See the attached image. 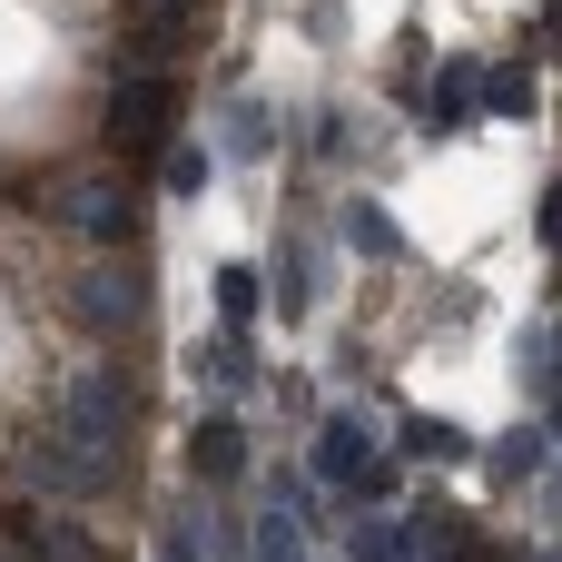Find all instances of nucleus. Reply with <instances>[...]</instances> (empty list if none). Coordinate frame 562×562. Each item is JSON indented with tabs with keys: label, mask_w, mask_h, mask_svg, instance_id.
<instances>
[{
	"label": "nucleus",
	"mask_w": 562,
	"mask_h": 562,
	"mask_svg": "<svg viewBox=\"0 0 562 562\" xmlns=\"http://www.w3.org/2000/svg\"><path fill=\"white\" fill-rule=\"evenodd\" d=\"M49 435L79 445V454H99V464H119L128 435H138V385H128L119 366H79L69 395H59V415H49Z\"/></svg>",
	"instance_id": "obj_1"
},
{
	"label": "nucleus",
	"mask_w": 562,
	"mask_h": 562,
	"mask_svg": "<svg viewBox=\"0 0 562 562\" xmlns=\"http://www.w3.org/2000/svg\"><path fill=\"white\" fill-rule=\"evenodd\" d=\"M40 198H49V217H59L69 237H99V247H128V237H138V188H128V178H99V168H59Z\"/></svg>",
	"instance_id": "obj_2"
},
{
	"label": "nucleus",
	"mask_w": 562,
	"mask_h": 562,
	"mask_svg": "<svg viewBox=\"0 0 562 562\" xmlns=\"http://www.w3.org/2000/svg\"><path fill=\"white\" fill-rule=\"evenodd\" d=\"M109 474H119V464H99V454L59 445V435H20V484H30V494H59V504H99V494H109Z\"/></svg>",
	"instance_id": "obj_3"
},
{
	"label": "nucleus",
	"mask_w": 562,
	"mask_h": 562,
	"mask_svg": "<svg viewBox=\"0 0 562 562\" xmlns=\"http://www.w3.org/2000/svg\"><path fill=\"white\" fill-rule=\"evenodd\" d=\"M168 128H178V89L148 79V69H128V79L109 89V148H158Z\"/></svg>",
	"instance_id": "obj_4"
},
{
	"label": "nucleus",
	"mask_w": 562,
	"mask_h": 562,
	"mask_svg": "<svg viewBox=\"0 0 562 562\" xmlns=\"http://www.w3.org/2000/svg\"><path fill=\"white\" fill-rule=\"evenodd\" d=\"M79 316H89L99 336H128V326L148 316V277H138V257H99V267L79 277Z\"/></svg>",
	"instance_id": "obj_5"
},
{
	"label": "nucleus",
	"mask_w": 562,
	"mask_h": 562,
	"mask_svg": "<svg viewBox=\"0 0 562 562\" xmlns=\"http://www.w3.org/2000/svg\"><path fill=\"white\" fill-rule=\"evenodd\" d=\"M474 119H484V59H445V69H435V99H425V128L454 138V128H474Z\"/></svg>",
	"instance_id": "obj_6"
},
{
	"label": "nucleus",
	"mask_w": 562,
	"mask_h": 562,
	"mask_svg": "<svg viewBox=\"0 0 562 562\" xmlns=\"http://www.w3.org/2000/svg\"><path fill=\"white\" fill-rule=\"evenodd\" d=\"M366 464H375V425H366L356 405H336L326 435H316V484H356Z\"/></svg>",
	"instance_id": "obj_7"
},
{
	"label": "nucleus",
	"mask_w": 562,
	"mask_h": 562,
	"mask_svg": "<svg viewBox=\"0 0 562 562\" xmlns=\"http://www.w3.org/2000/svg\"><path fill=\"white\" fill-rule=\"evenodd\" d=\"M188 464H198L207 484H237V474H247V425H237V415H207V425L188 435Z\"/></svg>",
	"instance_id": "obj_8"
},
{
	"label": "nucleus",
	"mask_w": 562,
	"mask_h": 562,
	"mask_svg": "<svg viewBox=\"0 0 562 562\" xmlns=\"http://www.w3.org/2000/svg\"><path fill=\"white\" fill-rule=\"evenodd\" d=\"M464 543H474V524H464V514L415 504V524H405V562H464Z\"/></svg>",
	"instance_id": "obj_9"
},
{
	"label": "nucleus",
	"mask_w": 562,
	"mask_h": 562,
	"mask_svg": "<svg viewBox=\"0 0 562 562\" xmlns=\"http://www.w3.org/2000/svg\"><path fill=\"white\" fill-rule=\"evenodd\" d=\"M247 562H306V524H296L286 504H257V524H247Z\"/></svg>",
	"instance_id": "obj_10"
},
{
	"label": "nucleus",
	"mask_w": 562,
	"mask_h": 562,
	"mask_svg": "<svg viewBox=\"0 0 562 562\" xmlns=\"http://www.w3.org/2000/svg\"><path fill=\"white\" fill-rule=\"evenodd\" d=\"M267 296H277V306H286V316H306V306H316V257H306V247H296V237H286V247H277V286H267Z\"/></svg>",
	"instance_id": "obj_11"
},
{
	"label": "nucleus",
	"mask_w": 562,
	"mask_h": 562,
	"mask_svg": "<svg viewBox=\"0 0 562 562\" xmlns=\"http://www.w3.org/2000/svg\"><path fill=\"white\" fill-rule=\"evenodd\" d=\"M257 306H267V277L257 267H217V326H257Z\"/></svg>",
	"instance_id": "obj_12"
},
{
	"label": "nucleus",
	"mask_w": 562,
	"mask_h": 562,
	"mask_svg": "<svg viewBox=\"0 0 562 562\" xmlns=\"http://www.w3.org/2000/svg\"><path fill=\"white\" fill-rule=\"evenodd\" d=\"M484 464H494L504 484H533L553 454H543V435H533V425H514V435H494V454H484Z\"/></svg>",
	"instance_id": "obj_13"
},
{
	"label": "nucleus",
	"mask_w": 562,
	"mask_h": 562,
	"mask_svg": "<svg viewBox=\"0 0 562 562\" xmlns=\"http://www.w3.org/2000/svg\"><path fill=\"white\" fill-rule=\"evenodd\" d=\"M336 227H346V237H356L366 257H405V237H395V217H385V207H366V198H346V217H336Z\"/></svg>",
	"instance_id": "obj_14"
},
{
	"label": "nucleus",
	"mask_w": 562,
	"mask_h": 562,
	"mask_svg": "<svg viewBox=\"0 0 562 562\" xmlns=\"http://www.w3.org/2000/svg\"><path fill=\"white\" fill-rule=\"evenodd\" d=\"M484 109L494 119H533V69L514 59V69H484Z\"/></svg>",
	"instance_id": "obj_15"
},
{
	"label": "nucleus",
	"mask_w": 562,
	"mask_h": 562,
	"mask_svg": "<svg viewBox=\"0 0 562 562\" xmlns=\"http://www.w3.org/2000/svg\"><path fill=\"white\" fill-rule=\"evenodd\" d=\"M267 138H277L267 99H237V109H227V148H237V158H267Z\"/></svg>",
	"instance_id": "obj_16"
},
{
	"label": "nucleus",
	"mask_w": 562,
	"mask_h": 562,
	"mask_svg": "<svg viewBox=\"0 0 562 562\" xmlns=\"http://www.w3.org/2000/svg\"><path fill=\"white\" fill-rule=\"evenodd\" d=\"M158 188H168V198H198V188H207V148H168V158H158Z\"/></svg>",
	"instance_id": "obj_17"
},
{
	"label": "nucleus",
	"mask_w": 562,
	"mask_h": 562,
	"mask_svg": "<svg viewBox=\"0 0 562 562\" xmlns=\"http://www.w3.org/2000/svg\"><path fill=\"white\" fill-rule=\"evenodd\" d=\"M405 445H415L425 464H464V435H454V425H405Z\"/></svg>",
	"instance_id": "obj_18"
},
{
	"label": "nucleus",
	"mask_w": 562,
	"mask_h": 562,
	"mask_svg": "<svg viewBox=\"0 0 562 562\" xmlns=\"http://www.w3.org/2000/svg\"><path fill=\"white\" fill-rule=\"evenodd\" d=\"M346 553H356V562H405V533H385V524H356V533H346Z\"/></svg>",
	"instance_id": "obj_19"
},
{
	"label": "nucleus",
	"mask_w": 562,
	"mask_h": 562,
	"mask_svg": "<svg viewBox=\"0 0 562 562\" xmlns=\"http://www.w3.org/2000/svg\"><path fill=\"white\" fill-rule=\"evenodd\" d=\"M207 366H217V375H227V385H257V356H247V346H217V356H207Z\"/></svg>",
	"instance_id": "obj_20"
},
{
	"label": "nucleus",
	"mask_w": 562,
	"mask_h": 562,
	"mask_svg": "<svg viewBox=\"0 0 562 562\" xmlns=\"http://www.w3.org/2000/svg\"><path fill=\"white\" fill-rule=\"evenodd\" d=\"M158 562H198V533H188V524H168V533H158Z\"/></svg>",
	"instance_id": "obj_21"
},
{
	"label": "nucleus",
	"mask_w": 562,
	"mask_h": 562,
	"mask_svg": "<svg viewBox=\"0 0 562 562\" xmlns=\"http://www.w3.org/2000/svg\"><path fill=\"white\" fill-rule=\"evenodd\" d=\"M533 227H543V247H562V178L543 188V217H533Z\"/></svg>",
	"instance_id": "obj_22"
},
{
	"label": "nucleus",
	"mask_w": 562,
	"mask_h": 562,
	"mask_svg": "<svg viewBox=\"0 0 562 562\" xmlns=\"http://www.w3.org/2000/svg\"><path fill=\"white\" fill-rule=\"evenodd\" d=\"M464 562H524V553H514V543H484V533H474V543H464Z\"/></svg>",
	"instance_id": "obj_23"
},
{
	"label": "nucleus",
	"mask_w": 562,
	"mask_h": 562,
	"mask_svg": "<svg viewBox=\"0 0 562 562\" xmlns=\"http://www.w3.org/2000/svg\"><path fill=\"white\" fill-rule=\"evenodd\" d=\"M533 484H543V504H553V514H562V464H543V474H533Z\"/></svg>",
	"instance_id": "obj_24"
},
{
	"label": "nucleus",
	"mask_w": 562,
	"mask_h": 562,
	"mask_svg": "<svg viewBox=\"0 0 562 562\" xmlns=\"http://www.w3.org/2000/svg\"><path fill=\"white\" fill-rule=\"evenodd\" d=\"M0 562H40V553H30V543H20V553H0Z\"/></svg>",
	"instance_id": "obj_25"
},
{
	"label": "nucleus",
	"mask_w": 562,
	"mask_h": 562,
	"mask_svg": "<svg viewBox=\"0 0 562 562\" xmlns=\"http://www.w3.org/2000/svg\"><path fill=\"white\" fill-rule=\"evenodd\" d=\"M553 435H562V405H553Z\"/></svg>",
	"instance_id": "obj_26"
},
{
	"label": "nucleus",
	"mask_w": 562,
	"mask_h": 562,
	"mask_svg": "<svg viewBox=\"0 0 562 562\" xmlns=\"http://www.w3.org/2000/svg\"><path fill=\"white\" fill-rule=\"evenodd\" d=\"M553 356H562V326H553Z\"/></svg>",
	"instance_id": "obj_27"
},
{
	"label": "nucleus",
	"mask_w": 562,
	"mask_h": 562,
	"mask_svg": "<svg viewBox=\"0 0 562 562\" xmlns=\"http://www.w3.org/2000/svg\"><path fill=\"white\" fill-rule=\"evenodd\" d=\"M553 562H562V553H553Z\"/></svg>",
	"instance_id": "obj_28"
}]
</instances>
